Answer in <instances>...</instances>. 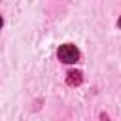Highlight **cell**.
<instances>
[{
    "label": "cell",
    "instance_id": "5b68a950",
    "mask_svg": "<svg viewBox=\"0 0 121 121\" xmlns=\"http://www.w3.org/2000/svg\"><path fill=\"white\" fill-rule=\"evenodd\" d=\"M2 25H4V21H2V17H0V28H2Z\"/></svg>",
    "mask_w": 121,
    "mask_h": 121
},
{
    "label": "cell",
    "instance_id": "277c9868",
    "mask_svg": "<svg viewBox=\"0 0 121 121\" xmlns=\"http://www.w3.org/2000/svg\"><path fill=\"white\" fill-rule=\"evenodd\" d=\"M117 26H119V28H121V17H119V19H117Z\"/></svg>",
    "mask_w": 121,
    "mask_h": 121
},
{
    "label": "cell",
    "instance_id": "7a4b0ae2",
    "mask_svg": "<svg viewBox=\"0 0 121 121\" xmlns=\"http://www.w3.org/2000/svg\"><path fill=\"white\" fill-rule=\"evenodd\" d=\"M81 81H83L81 72H78V70H70V72L66 74V83H68L70 87H78V85H81Z\"/></svg>",
    "mask_w": 121,
    "mask_h": 121
},
{
    "label": "cell",
    "instance_id": "3957f363",
    "mask_svg": "<svg viewBox=\"0 0 121 121\" xmlns=\"http://www.w3.org/2000/svg\"><path fill=\"white\" fill-rule=\"evenodd\" d=\"M100 119H102V121H110V117H108L106 113H102V115H100Z\"/></svg>",
    "mask_w": 121,
    "mask_h": 121
},
{
    "label": "cell",
    "instance_id": "6da1fadb",
    "mask_svg": "<svg viewBox=\"0 0 121 121\" xmlns=\"http://www.w3.org/2000/svg\"><path fill=\"white\" fill-rule=\"evenodd\" d=\"M57 57H59V60H62L66 64H74V62L79 60V49L76 45H72V43H64V45L59 47Z\"/></svg>",
    "mask_w": 121,
    "mask_h": 121
}]
</instances>
